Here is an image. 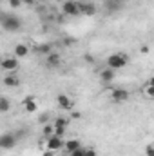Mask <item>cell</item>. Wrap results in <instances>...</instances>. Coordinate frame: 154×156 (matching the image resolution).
I'll return each mask as SVG.
<instances>
[{"mask_svg":"<svg viewBox=\"0 0 154 156\" xmlns=\"http://www.w3.org/2000/svg\"><path fill=\"white\" fill-rule=\"evenodd\" d=\"M125 66H129V56L125 53H113L107 56V67L118 71V69H123Z\"/></svg>","mask_w":154,"mask_h":156,"instance_id":"cell-1","label":"cell"},{"mask_svg":"<svg viewBox=\"0 0 154 156\" xmlns=\"http://www.w3.org/2000/svg\"><path fill=\"white\" fill-rule=\"evenodd\" d=\"M0 26L4 27V31L13 33V31H18V29L22 27V20H20L18 16H15V15H7V16H4V18H2Z\"/></svg>","mask_w":154,"mask_h":156,"instance_id":"cell-2","label":"cell"},{"mask_svg":"<svg viewBox=\"0 0 154 156\" xmlns=\"http://www.w3.org/2000/svg\"><path fill=\"white\" fill-rule=\"evenodd\" d=\"M16 144H18V136H16L15 133H4V134H0V149L9 151V149H13Z\"/></svg>","mask_w":154,"mask_h":156,"instance_id":"cell-3","label":"cell"},{"mask_svg":"<svg viewBox=\"0 0 154 156\" xmlns=\"http://www.w3.org/2000/svg\"><path fill=\"white\" fill-rule=\"evenodd\" d=\"M18 58L16 56H4L0 58V67L5 71V73H15L18 69Z\"/></svg>","mask_w":154,"mask_h":156,"instance_id":"cell-4","label":"cell"},{"mask_svg":"<svg viewBox=\"0 0 154 156\" xmlns=\"http://www.w3.org/2000/svg\"><path fill=\"white\" fill-rule=\"evenodd\" d=\"M45 149H49V151H54V153L62 151V149H64V138H60V136H54V134L47 136V138H45Z\"/></svg>","mask_w":154,"mask_h":156,"instance_id":"cell-5","label":"cell"},{"mask_svg":"<svg viewBox=\"0 0 154 156\" xmlns=\"http://www.w3.org/2000/svg\"><path fill=\"white\" fill-rule=\"evenodd\" d=\"M22 107H24L26 113H37V111H38V100L29 94V96H26V98L22 100Z\"/></svg>","mask_w":154,"mask_h":156,"instance_id":"cell-6","label":"cell"},{"mask_svg":"<svg viewBox=\"0 0 154 156\" xmlns=\"http://www.w3.org/2000/svg\"><path fill=\"white\" fill-rule=\"evenodd\" d=\"M56 104H58V107L62 111H73V107H75V102L67 94H58L56 96Z\"/></svg>","mask_w":154,"mask_h":156,"instance_id":"cell-7","label":"cell"},{"mask_svg":"<svg viewBox=\"0 0 154 156\" xmlns=\"http://www.w3.org/2000/svg\"><path fill=\"white\" fill-rule=\"evenodd\" d=\"M94 13H96V5H93L91 2H78V15L93 16Z\"/></svg>","mask_w":154,"mask_h":156,"instance_id":"cell-8","label":"cell"},{"mask_svg":"<svg viewBox=\"0 0 154 156\" xmlns=\"http://www.w3.org/2000/svg\"><path fill=\"white\" fill-rule=\"evenodd\" d=\"M62 11L67 16H76L78 15V2H75V0H65L62 4Z\"/></svg>","mask_w":154,"mask_h":156,"instance_id":"cell-9","label":"cell"},{"mask_svg":"<svg viewBox=\"0 0 154 156\" xmlns=\"http://www.w3.org/2000/svg\"><path fill=\"white\" fill-rule=\"evenodd\" d=\"M111 100L116 102V104L127 102V100H129V91H127V89H113V91H111Z\"/></svg>","mask_w":154,"mask_h":156,"instance_id":"cell-10","label":"cell"},{"mask_svg":"<svg viewBox=\"0 0 154 156\" xmlns=\"http://www.w3.org/2000/svg\"><path fill=\"white\" fill-rule=\"evenodd\" d=\"M2 83H4L5 87L13 89V87H18V85H20V78L16 76L15 73H5V76L2 78Z\"/></svg>","mask_w":154,"mask_h":156,"instance_id":"cell-11","label":"cell"},{"mask_svg":"<svg viewBox=\"0 0 154 156\" xmlns=\"http://www.w3.org/2000/svg\"><path fill=\"white\" fill-rule=\"evenodd\" d=\"M82 147V142L76 140V138H69V140H64V153L65 154H69V153H73V151H76Z\"/></svg>","mask_w":154,"mask_h":156,"instance_id":"cell-12","label":"cell"},{"mask_svg":"<svg viewBox=\"0 0 154 156\" xmlns=\"http://www.w3.org/2000/svg\"><path fill=\"white\" fill-rule=\"evenodd\" d=\"M60 64H62V58H60L58 53H49L47 55V58H45L47 67H60Z\"/></svg>","mask_w":154,"mask_h":156,"instance_id":"cell-13","label":"cell"},{"mask_svg":"<svg viewBox=\"0 0 154 156\" xmlns=\"http://www.w3.org/2000/svg\"><path fill=\"white\" fill-rule=\"evenodd\" d=\"M29 51H31V47H29L27 44H16V45H15V56H16V58H24V56H27Z\"/></svg>","mask_w":154,"mask_h":156,"instance_id":"cell-14","label":"cell"},{"mask_svg":"<svg viewBox=\"0 0 154 156\" xmlns=\"http://www.w3.org/2000/svg\"><path fill=\"white\" fill-rule=\"evenodd\" d=\"M100 80H102V82H105V83L113 82V80H114V71H113V69H109V67H105L103 71H100Z\"/></svg>","mask_w":154,"mask_h":156,"instance_id":"cell-15","label":"cell"},{"mask_svg":"<svg viewBox=\"0 0 154 156\" xmlns=\"http://www.w3.org/2000/svg\"><path fill=\"white\" fill-rule=\"evenodd\" d=\"M35 51H37L38 55H45V56H47L49 53H53V45L47 44V42H45V44H38V45H35Z\"/></svg>","mask_w":154,"mask_h":156,"instance_id":"cell-16","label":"cell"},{"mask_svg":"<svg viewBox=\"0 0 154 156\" xmlns=\"http://www.w3.org/2000/svg\"><path fill=\"white\" fill-rule=\"evenodd\" d=\"M51 123H53L54 127H64V129H67L69 123H71V120H69V118H64V116H58V118H54Z\"/></svg>","mask_w":154,"mask_h":156,"instance_id":"cell-17","label":"cell"},{"mask_svg":"<svg viewBox=\"0 0 154 156\" xmlns=\"http://www.w3.org/2000/svg\"><path fill=\"white\" fill-rule=\"evenodd\" d=\"M11 111V100L7 96H0V113H9Z\"/></svg>","mask_w":154,"mask_h":156,"instance_id":"cell-18","label":"cell"},{"mask_svg":"<svg viewBox=\"0 0 154 156\" xmlns=\"http://www.w3.org/2000/svg\"><path fill=\"white\" fill-rule=\"evenodd\" d=\"M143 94L147 96V98H154V80H149L147 83H145V87H143Z\"/></svg>","mask_w":154,"mask_h":156,"instance_id":"cell-19","label":"cell"},{"mask_svg":"<svg viewBox=\"0 0 154 156\" xmlns=\"http://www.w3.org/2000/svg\"><path fill=\"white\" fill-rule=\"evenodd\" d=\"M82 151H83V156H98L96 149H93V147H82Z\"/></svg>","mask_w":154,"mask_h":156,"instance_id":"cell-20","label":"cell"},{"mask_svg":"<svg viewBox=\"0 0 154 156\" xmlns=\"http://www.w3.org/2000/svg\"><path fill=\"white\" fill-rule=\"evenodd\" d=\"M53 134V123H45L44 125V136L47 138V136H51Z\"/></svg>","mask_w":154,"mask_h":156,"instance_id":"cell-21","label":"cell"},{"mask_svg":"<svg viewBox=\"0 0 154 156\" xmlns=\"http://www.w3.org/2000/svg\"><path fill=\"white\" fill-rule=\"evenodd\" d=\"M7 2H9V7H13V9H18V7L22 5L20 0H7Z\"/></svg>","mask_w":154,"mask_h":156,"instance_id":"cell-22","label":"cell"},{"mask_svg":"<svg viewBox=\"0 0 154 156\" xmlns=\"http://www.w3.org/2000/svg\"><path fill=\"white\" fill-rule=\"evenodd\" d=\"M145 154L147 156H154V145L152 144H147V147H145Z\"/></svg>","mask_w":154,"mask_h":156,"instance_id":"cell-23","label":"cell"},{"mask_svg":"<svg viewBox=\"0 0 154 156\" xmlns=\"http://www.w3.org/2000/svg\"><path fill=\"white\" fill-rule=\"evenodd\" d=\"M67 156H83V151H82V147L76 149V151H73V153H69Z\"/></svg>","mask_w":154,"mask_h":156,"instance_id":"cell-24","label":"cell"},{"mask_svg":"<svg viewBox=\"0 0 154 156\" xmlns=\"http://www.w3.org/2000/svg\"><path fill=\"white\" fill-rule=\"evenodd\" d=\"M47 120H49V113H45V115H42V116H40V122H42L44 125H45V123H49Z\"/></svg>","mask_w":154,"mask_h":156,"instance_id":"cell-25","label":"cell"},{"mask_svg":"<svg viewBox=\"0 0 154 156\" xmlns=\"http://www.w3.org/2000/svg\"><path fill=\"white\" fill-rule=\"evenodd\" d=\"M42 156H56V153H54V151H49V149H45Z\"/></svg>","mask_w":154,"mask_h":156,"instance_id":"cell-26","label":"cell"},{"mask_svg":"<svg viewBox=\"0 0 154 156\" xmlns=\"http://www.w3.org/2000/svg\"><path fill=\"white\" fill-rule=\"evenodd\" d=\"M140 51H142L143 55H147V53L151 51V47H149V45H142V49H140Z\"/></svg>","mask_w":154,"mask_h":156,"instance_id":"cell-27","label":"cell"},{"mask_svg":"<svg viewBox=\"0 0 154 156\" xmlns=\"http://www.w3.org/2000/svg\"><path fill=\"white\" fill-rule=\"evenodd\" d=\"M22 2V5H33L35 4V0H20Z\"/></svg>","mask_w":154,"mask_h":156,"instance_id":"cell-28","label":"cell"},{"mask_svg":"<svg viewBox=\"0 0 154 156\" xmlns=\"http://www.w3.org/2000/svg\"><path fill=\"white\" fill-rule=\"evenodd\" d=\"M121 2H125V0H114V4H121Z\"/></svg>","mask_w":154,"mask_h":156,"instance_id":"cell-29","label":"cell"},{"mask_svg":"<svg viewBox=\"0 0 154 156\" xmlns=\"http://www.w3.org/2000/svg\"><path fill=\"white\" fill-rule=\"evenodd\" d=\"M2 18H4V15H2V11H0V22H2Z\"/></svg>","mask_w":154,"mask_h":156,"instance_id":"cell-30","label":"cell"}]
</instances>
